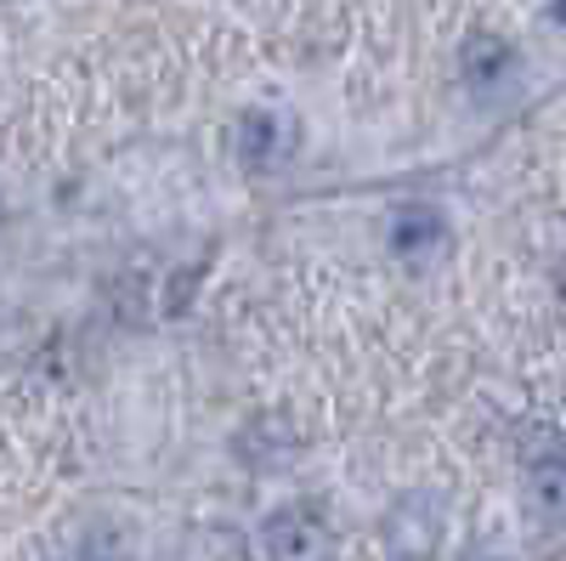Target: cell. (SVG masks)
<instances>
[{
	"label": "cell",
	"mask_w": 566,
	"mask_h": 561,
	"mask_svg": "<svg viewBox=\"0 0 566 561\" xmlns=\"http://www.w3.org/2000/svg\"><path fill=\"white\" fill-rule=\"evenodd\" d=\"M250 561H317L323 555V522L312 517L306 505H290L266 517L255 533H250Z\"/></svg>",
	"instance_id": "6da1fadb"
},
{
	"label": "cell",
	"mask_w": 566,
	"mask_h": 561,
	"mask_svg": "<svg viewBox=\"0 0 566 561\" xmlns=\"http://www.w3.org/2000/svg\"><path fill=\"white\" fill-rule=\"evenodd\" d=\"M386 245L397 261L408 267H431L442 250H448V216L437 205H397L391 210V227H386Z\"/></svg>",
	"instance_id": "7a4b0ae2"
},
{
	"label": "cell",
	"mask_w": 566,
	"mask_h": 561,
	"mask_svg": "<svg viewBox=\"0 0 566 561\" xmlns=\"http://www.w3.org/2000/svg\"><path fill=\"white\" fill-rule=\"evenodd\" d=\"M290 120L283 114H272V108H250L244 120H239V159H244V170H272L283 154H290L295 143H290Z\"/></svg>",
	"instance_id": "3957f363"
},
{
	"label": "cell",
	"mask_w": 566,
	"mask_h": 561,
	"mask_svg": "<svg viewBox=\"0 0 566 561\" xmlns=\"http://www.w3.org/2000/svg\"><path fill=\"white\" fill-rule=\"evenodd\" d=\"M386 533H391V550L397 555H424V550L437 544V505L431 499H402L397 517L386 522Z\"/></svg>",
	"instance_id": "277c9868"
},
{
	"label": "cell",
	"mask_w": 566,
	"mask_h": 561,
	"mask_svg": "<svg viewBox=\"0 0 566 561\" xmlns=\"http://www.w3.org/2000/svg\"><path fill=\"white\" fill-rule=\"evenodd\" d=\"M515 69V52L504 40H470V52H464V80H470V91H499L504 85V74Z\"/></svg>",
	"instance_id": "5b68a950"
},
{
	"label": "cell",
	"mask_w": 566,
	"mask_h": 561,
	"mask_svg": "<svg viewBox=\"0 0 566 561\" xmlns=\"http://www.w3.org/2000/svg\"><path fill=\"white\" fill-rule=\"evenodd\" d=\"M533 488H538V499L549 505V510H566V448L560 454H549L538 471H533Z\"/></svg>",
	"instance_id": "8992f818"
},
{
	"label": "cell",
	"mask_w": 566,
	"mask_h": 561,
	"mask_svg": "<svg viewBox=\"0 0 566 561\" xmlns=\"http://www.w3.org/2000/svg\"><path fill=\"white\" fill-rule=\"evenodd\" d=\"M549 18H555V23H566V0H549Z\"/></svg>",
	"instance_id": "52a82bcc"
},
{
	"label": "cell",
	"mask_w": 566,
	"mask_h": 561,
	"mask_svg": "<svg viewBox=\"0 0 566 561\" xmlns=\"http://www.w3.org/2000/svg\"><path fill=\"white\" fill-rule=\"evenodd\" d=\"M560 312H566V272H560Z\"/></svg>",
	"instance_id": "ba28073f"
}]
</instances>
